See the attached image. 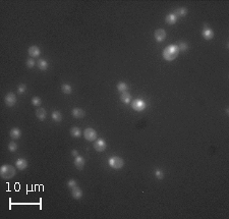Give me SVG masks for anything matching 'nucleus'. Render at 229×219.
<instances>
[{
	"instance_id": "nucleus-8",
	"label": "nucleus",
	"mask_w": 229,
	"mask_h": 219,
	"mask_svg": "<svg viewBox=\"0 0 229 219\" xmlns=\"http://www.w3.org/2000/svg\"><path fill=\"white\" fill-rule=\"evenodd\" d=\"M154 37L157 42H163L166 39V32H165L164 29H158L155 31Z\"/></svg>"
},
{
	"instance_id": "nucleus-25",
	"label": "nucleus",
	"mask_w": 229,
	"mask_h": 219,
	"mask_svg": "<svg viewBox=\"0 0 229 219\" xmlns=\"http://www.w3.org/2000/svg\"><path fill=\"white\" fill-rule=\"evenodd\" d=\"M117 90L120 91V92H126L127 90V85L124 82H120V83L117 84Z\"/></svg>"
},
{
	"instance_id": "nucleus-27",
	"label": "nucleus",
	"mask_w": 229,
	"mask_h": 219,
	"mask_svg": "<svg viewBox=\"0 0 229 219\" xmlns=\"http://www.w3.org/2000/svg\"><path fill=\"white\" fill-rule=\"evenodd\" d=\"M32 104L34 105V106H40V105L42 104V100L40 97H33L32 98Z\"/></svg>"
},
{
	"instance_id": "nucleus-9",
	"label": "nucleus",
	"mask_w": 229,
	"mask_h": 219,
	"mask_svg": "<svg viewBox=\"0 0 229 219\" xmlns=\"http://www.w3.org/2000/svg\"><path fill=\"white\" fill-rule=\"evenodd\" d=\"M74 166L79 170H83L85 167V159L81 156H77L74 158Z\"/></svg>"
},
{
	"instance_id": "nucleus-7",
	"label": "nucleus",
	"mask_w": 229,
	"mask_h": 219,
	"mask_svg": "<svg viewBox=\"0 0 229 219\" xmlns=\"http://www.w3.org/2000/svg\"><path fill=\"white\" fill-rule=\"evenodd\" d=\"M94 148L98 152H103L107 148V143L103 139H99L94 143Z\"/></svg>"
},
{
	"instance_id": "nucleus-29",
	"label": "nucleus",
	"mask_w": 229,
	"mask_h": 219,
	"mask_svg": "<svg viewBox=\"0 0 229 219\" xmlns=\"http://www.w3.org/2000/svg\"><path fill=\"white\" fill-rule=\"evenodd\" d=\"M26 91H27V86H26L25 84H21V85H19V88H17V92H19V94H23Z\"/></svg>"
},
{
	"instance_id": "nucleus-14",
	"label": "nucleus",
	"mask_w": 229,
	"mask_h": 219,
	"mask_svg": "<svg viewBox=\"0 0 229 219\" xmlns=\"http://www.w3.org/2000/svg\"><path fill=\"white\" fill-rule=\"evenodd\" d=\"M15 166H17V169H19V170H25L28 167V161L23 158L17 159V162H15Z\"/></svg>"
},
{
	"instance_id": "nucleus-16",
	"label": "nucleus",
	"mask_w": 229,
	"mask_h": 219,
	"mask_svg": "<svg viewBox=\"0 0 229 219\" xmlns=\"http://www.w3.org/2000/svg\"><path fill=\"white\" fill-rule=\"evenodd\" d=\"M188 10L186 8V7H180V8H176L174 10V15H176V17H186V15H188Z\"/></svg>"
},
{
	"instance_id": "nucleus-26",
	"label": "nucleus",
	"mask_w": 229,
	"mask_h": 219,
	"mask_svg": "<svg viewBox=\"0 0 229 219\" xmlns=\"http://www.w3.org/2000/svg\"><path fill=\"white\" fill-rule=\"evenodd\" d=\"M154 174L156 176V178H158V180H163L164 178V172L162 170H160V169H156L154 171Z\"/></svg>"
},
{
	"instance_id": "nucleus-20",
	"label": "nucleus",
	"mask_w": 229,
	"mask_h": 219,
	"mask_svg": "<svg viewBox=\"0 0 229 219\" xmlns=\"http://www.w3.org/2000/svg\"><path fill=\"white\" fill-rule=\"evenodd\" d=\"M120 100L122 101L123 103H125V104H128V103L131 101L130 94H129V93H127V92H123L122 94L120 95Z\"/></svg>"
},
{
	"instance_id": "nucleus-3",
	"label": "nucleus",
	"mask_w": 229,
	"mask_h": 219,
	"mask_svg": "<svg viewBox=\"0 0 229 219\" xmlns=\"http://www.w3.org/2000/svg\"><path fill=\"white\" fill-rule=\"evenodd\" d=\"M108 163L113 169H120L124 166V160L121 157L118 156H112L109 158Z\"/></svg>"
},
{
	"instance_id": "nucleus-23",
	"label": "nucleus",
	"mask_w": 229,
	"mask_h": 219,
	"mask_svg": "<svg viewBox=\"0 0 229 219\" xmlns=\"http://www.w3.org/2000/svg\"><path fill=\"white\" fill-rule=\"evenodd\" d=\"M61 91H62L64 94L69 95L72 92V88H71V86L68 85V84H63V85L61 86Z\"/></svg>"
},
{
	"instance_id": "nucleus-19",
	"label": "nucleus",
	"mask_w": 229,
	"mask_h": 219,
	"mask_svg": "<svg viewBox=\"0 0 229 219\" xmlns=\"http://www.w3.org/2000/svg\"><path fill=\"white\" fill-rule=\"evenodd\" d=\"M70 135L73 138H79L81 136V129L77 126H73L70 128Z\"/></svg>"
},
{
	"instance_id": "nucleus-17",
	"label": "nucleus",
	"mask_w": 229,
	"mask_h": 219,
	"mask_svg": "<svg viewBox=\"0 0 229 219\" xmlns=\"http://www.w3.org/2000/svg\"><path fill=\"white\" fill-rule=\"evenodd\" d=\"M9 136H10L12 139H14V140H17V139L21 138V129H19V128H17V127H14V128H12L10 131V133H9Z\"/></svg>"
},
{
	"instance_id": "nucleus-24",
	"label": "nucleus",
	"mask_w": 229,
	"mask_h": 219,
	"mask_svg": "<svg viewBox=\"0 0 229 219\" xmlns=\"http://www.w3.org/2000/svg\"><path fill=\"white\" fill-rule=\"evenodd\" d=\"M52 119L56 122H60L62 120V115L59 111H53L52 112Z\"/></svg>"
},
{
	"instance_id": "nucleus-21",
	"label": "nucleus",
	"mask_w": 229,
	"mask_h": 219,
	"mask_svg": "<svg viewBox=\"0 0 229 219\" xmlns=\"http://www.w3.org/2000/svg\"><path fill=\"white\" fill-rule=\"evenodd\" d=\"M37 65L41 70H46V69L48 68V62L45 59H39L37 62Z\"/></svg>"
},
{
	"instance_id": "nucleus-18",
	"label": "nucleus",
	"mask_w": 229,
	"mask_h": 219,
	"mask_svg": "<svg viewBox=\"0 0 229 219\" xmlns=\"http://www.w3.org/2000/svg\"><path fill=\"white\" fill-rule=\"evenodd\" d=\"M165 21H166V23H168V25H174L177 21V17L174 13H169L166 17V19H165Z\"/></svg>"
},
{
	"instance_id": "nucleus-13",
	"label": "nucleus",
	"mask_w": 229,
	"mask_h": 219,
	"mask_svg": "<svg viewBox=\"0 0 229 219\" xmlns=\"http://www.w3.org/2000/svg\"><path fill=\"white\" fill-rule=\"evenodd\" d=\"M71 114H72V116H74L75 118H83L86 115V113L81 108H73L72 110H71Z\"/></svg>"
},
{
	"instance_id": "nucleus-5",
	"label": "nucleus",
	"mask_w": 229,
	"mask_h": 219,
	"mask_svg": "<svg viewBox=\"0 0 229 219\" xmlns=\"http://www.w3.org/2000/svg\"><path fill=\"white\" fill-rule=\"evenodd\" d=\"M146 102L144 100H142V99H135V100H133L131 102V108L135 111H143L146 108Z\"/></svg>"
},
{
	"instance_id": "nucleus-32",
	"label": "nucleus",
	"mask_w": 229,
	"mask_h": 219,
	"mask_svg": "<svg viewBox=\"0 0 229 219\" xmlns=\"http://www.w3.org/2000/svg\"><path fill=\"white\" fill-rule=\"evenodd\" d=\"M71 155H72L73 157H77V156H79V153H77V150H72L71 151Z\"/></svg>"
},
{
	"instance_id": "nucleus-28",
	"label": "nucleus",
	"mask_w": 229,
	"mask_h": 219,
	"mask_svg": "<svg viewBox=\"0 0 229 219\" xmlns=\"http://www.w3.org/2000/svg\"><path fill=\"white\" fill-rule=\"evenodd\" d=\"M17 148H19V146H17V143L14 142H10L8 144V150L10 151V152H14V151L17 150Z\"/></svg>"
},
{
	"instance_id": "nucleus-6",
	"label": "nucleus",
	"mask_w": 229,
	"mask_h": 219,
	"mask_svg": "<svg viewBox=\"0 0 229 219\" xmlns=\"http://www.w3.org/2000/svg\"><path fill=\"white\" fill-rule=\"evenodd\" d=\"M4 102L8 107H12L13 105H15V103H17V96L11 92L8 93V94L5 96Z\"/></svg>"
},
{
	"instance_id": "nucleus-15",
	"label": "nucleus",
	"mask_w": 229,
	"mask_h": 219,
	"mask_svg": "<svg viewBox=\"0 0 229 219\" xmlns=\"http://www.w3.org/2000/svg\"><path fill=\"white\" fill-rule=\"evenodd\" d=\"M36 116H37V118L39 120H44L46 118V116H47V112H46V110L44 108H39L36 111Z\"/></svg>"
},
{
	"instance_id": "nucleus-11",
	"label": "nucleus",
	"mask_w": 229,
	"mask_h": 219,
	"mask_svg": "<svg viewBox=\"0 0 229 219\" xmlns=\"http://www.w3.org/2000/svg\"><path fill=\"white\" fill-rule=\"evenodd\" d=\"M28 53L31 57H38L40 54H41V50L38 46H31L28 50Z\"/></svg>"
},
{
	"instance_id": "nucleus-30",
	"label": "nucleus",
	"mask_w": 229,
	"mask_h": 219,
	"mask_svg": "<svg viewBox=\"0 0 229 219\" xmlns=\"http://www.w3.org/2000/svg\"><path fill=\"white\" fill-rule=\"evenodd\" d=\"M35 64H36V62H35V60H34L33 58H29L27 61H26V65H27L29 68L34 67V66H35Z\"/></svg>"
},
{
	"instance_id": "nucleus-12",
	"label": "nucleus",
	"mask_w": 229,
	"mask_h": 219,
	"mask_svg": "<svg viewBox=\"0 0 229 219\" xmlns=\"http://www.w3.org/2000/svg\"><path fill=\"white\" fill-rule=\"evenodd\" d=\"M202 35L206 40H211V39L214 38V32H213L211 29H209V28L205 27L204 30H203V32H202Z\"/></svg>"
},
{
	"instance_id": "nucleus-1",
	"label": "nucleus",
	"mask_w": 229,
	"mask_h": 219,
	"mask_svg": "<svg viewBox=\"0 0 229 219\" xmlns=\"http://www.w3.org/2000/svg\"><path fill=\"white\" fill-rule=\"evenodd\" d=\"M178 53H179V50H178V48H177L176 45H169V46H167L166 48L163 50L162 55H163V58H164L165 60L171 61V60H173V59L176 58Z\"/></svg>"
},
{
	"instance_id": "nucleus-10",
	"label": "nucleus",
	"mask_w": 229,
	"mask_h": 219,
	"mask_svg": "<svg viewBox=\"0 0 229 219\" xmlns=\"http://www.w3.org/2000/svg\"><path fill=\"white\" fill-rule=\"evenodd\" d=\"M83 191H81L79 187H74L73 189H71V196H72V198L75 199V200L81 199V197H83Z\"/></svg>"
},
{
	"instance_id": "nucleus-4",
	"label": "nucleus",
	"mask_w": 229,
	"mask_h": 219,
	"mask_svg": "<svg viewBox=\"0 0 229 219\" xmlns=\"http://www.w3.org/2000/svg\"><path fill=\"white\" fill-rule=\"evenodd\" d=\"M83 137H85L86 140L90 141V142H93V141H96L97 139V131L92 127H88L83 131Z\"/></svg>"
},
{
	"instance_id": "nucleus-22",
	"label": "nucleus",
	"mask_w": 229,
	"mask_h": 219,
	"mask_svg": "<svg viewBox=\"0 0 229 219\" xmlns=\"http://www.w3.org/2000/svg\"><path fill=\"white\" fill-rule=\"evenodd\" d=\"M176 46H177V48H178L179 51H183V52H184V51H186L188 48H190L188 44L186 43V42H183V41L178 42V43L176 44Z\"/></svg>"
},
{
	"instance_id": "nucleus-2",
	"label": "nucleus",
	"mask_w": 229,
	"mask_h": 219,
	"mask_svg": "<svg viewBox=\"0 0 229 219\" xmlns=\"http://www.w3.org/2000/svg\"><path fill=\"white\" fill-rule=\"evenodd\" d=\"M0 175L4 180H10L15 175V168L8 164L2 165L0 168Z\"/></svg>"
},
{
	"instance_id": "nucleus-31",
	"label": "nucleus",
	"mask_w": 229,
	"mask_h": 219,
	"mask_svg": "<svg viewBox=\"0 0 229 219\" xmlns=\"http://www.w3.org/2000/svg\"><path fill=\"white\" fill-rule=\"evenodd\" d=\"M67 187L71 190V189H73L74 187H77V182H75L74 180H69L68 182H67Z\"/></svg>"
}]
</instances>
